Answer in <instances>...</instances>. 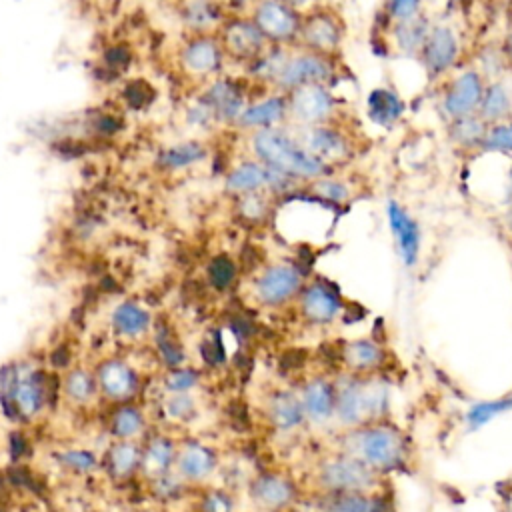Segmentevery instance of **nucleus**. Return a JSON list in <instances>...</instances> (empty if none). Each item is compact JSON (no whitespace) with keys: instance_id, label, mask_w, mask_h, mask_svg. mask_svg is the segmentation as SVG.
I'll use <instances>...</instances> for the list:
<instances>
[{"instance_id":"nucleus-1","label":"nucleus","mask_w":512,"mask_h":512,"mask_svg":"<svg viewBox=\"0 0 512 512\" xmlns=\"http://www.w3.org/2000/svg\"><path fill=\"white\" fill-rule=\"evenodd\" d=\"M250 148L256 160L292 180H316L330 172L326 164L302 146L296 132L286 126L250 132Z\"/></svg>"},{"instance_id":"nucleus-2","label":"nucleus","mask_w":512,"mask_h":512,"mask_svg":"<svg viewBox=\"0 0 512 512\" xmlns=\"http://www.w3.org/2000/svg\"><path fill=\"white\" fill-rule=\"evenodd\" d=\"M0 400L6 412L30 420L38 416L46 406V380L32 364H8L0 372Z\"/></svg>"},{"instance_id":"nucleus-3","label":"nucleus","mask_w":512,"mask_h":512,"mask_svg":"<svg viewBox=\"0 0 512 512\" xmlns=\"http://www.w3.org/2000/svg\"><path fill=\"white\" fill-rule=\"evenodd\" d=\"M350 456L372 470L398 468L406 458V444L398 430L390 426H366L346 440Z\"/></svg>"},{"instance_id":"nucleus-4","label":"nucleus","mask_w":512,"mask_h":512,"mask_svg":"<svg viewBox=\"0 0 512 512\" xmlns=\"http://www.w3.org/2000/svg\"><path fill=\"white\" fill-rule=\"evenodd\" d=\"M386 406V390L374 380H346L334 388V410L346 424L378 416Z\"/></svg>"},{"instance_id":"nucleus-5","label":"nucleus","mask_w":512,"mask_h":512,"mask_svg":"<svg viewBox=\"0 0 512 512\" xmlns=\"http://www.w3.org/2000/svg\"><path fill=\"white\" fill-rule=\"evenodd\" d=\"M302 14L284 0H258L252 6L250 20L272 46L296 44Z\"/></svg>"},{"instance_id":"nucleus-6","label":"nucleus","mask_w":512,"mask_h":512,"mask_svg":"<svg viewBox=\"0 0 512 512\" xmlns=\"http://www.w3.org/2000/svg\"><path fill=\"white\" fill-rule=\"evenodd\" d=\"M342 40H344V28L330 10L322 6H314L302 12L300 30L296 38L298 46L332 58L340 50Z\"/></svg>"},{"instance_id":"nucleus-7","label":"nucleus","mask_w":512,"mask_h":512,"mask_svg":"<svg viewBox=\"0 0 512 512\" xmlns=\"http://www.w3.org/2000/svg\"><path fill=\"white\" fill-rule=\"evenodd\" d=\"M288 120L296 126H312L334 120L336 98L332 96L328 84H304L286 94Z\"/></svg>"},{"instance_id":"nucleus-8","label":"nucleus","mask_w":512,"mask_h":512,"mask_svg":"<svg viewBox=\"0 0 512 512\" xmlns=\"http://www.w3.org/2000/svg\"><path fill=\"white\" fill-rule=\"evenodd\" d=\"M296 136L300 138L302 146L328 168H332V164L336 162L348 160L352 154V144L348 136L344 134V130L336 128L334 122L298 126Z\"/></svg>"},{"instance_id":"nucleus-9","label":"nucleus","mask_w":512,"mask_h":512,"mask_svg":"<svg viewBox=\"0 0 512 512\" xmlns=\"http://www.w3.org/2000/svg\"><path fill=\"white\" fill-rule=\"evenodd\" d=\"M296 180L268 168L260 160H246L234 166L226 176V190L234 194L248 192H286Z\"/></svg>"},{"instance_id":"nucleus-10","label":"nucleus","mask_w":512,"mask_h":512,"mask_svg":"<svg viewBox=\"0 0 512 512\" xmlns=\"http://www.w3.org/2000/svg\"><path fill=\"white\" fill-rule=\"evenodd\" d=\"M96 384H98V394L106 398L108 402L122 404V402H132L138 396L140 390V376L122 358H106L102 360L96 370Z\"/></svg>"},{"instance_id":"nucleus-11","label":"nucleus","mask_w":512,"mask_h":512,"mask_svg":"<svg viewBox=\"0 0 512 512\" xmlns=\"http://www.w3.org/2000/svg\"><path fill=\"white\" fill-rule=\"evenodd\" d=\"M486 80L476 68L458 72L446 86L442 96V110L448 120L478 112Z\"/></svg>"},{"instance_id":"nucleus-12","label":"nucleus","mask_w":512,"mask_h":512,"mask_svg":"<svg viewBox=\"0 0 512 512\" xmlns=\"http://www.w3.org/2000/svg\"><path fill=\"white\" fill-rule=\"evenodd\" d=\"M458 54H460V42L454 28L446 24H434L426 34V40L420 48L418 58L422 60L428 76L438 78L456 64Z\"/></svg>"},{"instance_id":"nucleus-13","label":"nucleus","mask_w":512,"mask_h":512,"mask_svg":"<svg viewBox=\"0 0 512 512\" xmlns=\"http://www.w3.org/2000/svg\"><path fill=\"white\" fill-rule=\"evenodd\" d=\"M222 50L236 60L254 64L272 46L250 18H234L222 30Z\"/></svg>"},{"instance_id":"nucleus-14","label":"nucleus","mask_w":512,"mask_h":512,"mask_svg":"<svg viewBox=\"0 0 512 512\" xmlns=\"http://www.w3.org/2000/svg\"><path fill=\"white\" fill-rule=\"evenodd\" d=\"M320 480L326 488L336 492H360L374 480L372 468L354 456H342L330 460L320 470Z\"/></svg>"},{"instance_id":"nucleus-15","label":"nucleus","mask_w":512,"mask_h":512,"mask_svg":"<svg viewBox=\"0 0 512 512\" xmlns=\"http://www.w3.org/2000/svg\"><path fill=\"white\" fill-rule=\"evenodd\" d=\"M288 120V102L286 94L276 92L270 96H262L258 100H252L244 106L240 112L236 126L242 130H262V128H274V126H284Z\"/></svg>"},{"instance_id":"nucleus-16","label":"nucleus","mask_w":512,"mask_h":512,"mask_svg":"<svg viewBox=\"0 0 512 512\" xmlns=\"http://www.w3.org/2000/svg\"><path fill=\"white\" fill-rule=\"evenodd\" d=\"M302 286L300 272L286 264L266 268L256 280V294L268 306H278L290 300Z\"/></svg>"},{"instance_id":"nucleus-17","label":"nucleus","mask_w":512,"mask_h":512,"mask_svg":"<svg viewBox=\"0 0 512 512\" xmlns=\"http://www.w3.org/2000/svg\"><path fill=\"white\" fill-rule=\"evenodd\" d=\"M386 216L398 244V254L402 256L404 264L412 268L420 254V228L396 200H388Z\"/></svg>"},{"instance_id":"nucleus-18","label":"nucleus","mask_w":512,"mask_h":512,"mask_svg":"<svg viewBox=\"0 0 512 512\" xmlns=\"http://www.w3.org/2000/svg\"><path fill=\"white\" fill-rule=\"evenodd\" d=\"M176 474L184 482H200L212 474L216 468V454L202 442H184L176 450Z\"/></svg>"},{"instance_id":"nucleus-19","label":"nucleus","mask_w":512,"mask_h":512,"mask_svg":"<svg viewBox=\"0 0 512 512\" xmlns=\"http://www.w3.org/2000/svg\"><path fill=\"white\" fill-rule=\"evenodd\" d=\"M300 310L306 320L314 324H328L340 310V298L334 286L328 282H314L302 292Z\"/></svg>"},{"instance_id":"nucleus-20","label":"nucleus","mask_w":512,"mask_h":512,"mask_svg":"<svg viewBox=\"0 0 512 512\" xmlns=\"http://www.w3.org/2000/svg\"><path fill=\"white\" fill-rule=\"evenodd\" d=\"M204 100L210 104V108L214 110L216 114V120H222V122H230V124H236L240 112L244 110V106L250 102L244 98L242 90L238 88L236 82L232 80H226V78H220V80H214L206 94H204Z\"/></svg>"},{"instance_id":"nucleus-21","label":"nucleus","mask_w":512,"mask_h":512,"mask_svg":"<svg viewBox=\"0 0 512 512\" xmlns=\"http://www.w3.org/2000/svg\"><path fill=\"white\" fill-rule=\"evenodd\" d=\"M222 46L218 40L198 36L182 50V66L194 76L214 74L222 64Z\"/></svg>"},{"instance_id":"nucleus-22","label":"nucleus","mask_w":512,"mask_h":512,"mask_svg":"<svg viewBox=\"0 0 512 512\" xmlns=\"http://www.w3.org/2000/svg\"><path fill=\"white\" fill-rule=\"evenodd\" d=\"M110 324L120 338L138 340L150 330L152 316L140 302L122 300L110 312Z\"/></svg>"},{"instance_id":"nucleus-23","label":"nucleus","mask_w":512,"mask_h":512,"mask_svg":"<svg viewBox=\"0 0 512 512\" xmlns=\"http://www.w3.org/2000/svg\"><path fill=\"white\" fill-rule=\"evenodd\" d=\"M176 444L168 436H152L142 444V460L140 474L148 480H156L168 474L176 462Z\"/></svg>"},{"instance_id":"nucleus-24","label":"nucleus","mask_w":512,"mask_h":512,"mask_svg":"<svg viewBox=\"0 0 512 512\" xmlns=\"http://www.w3.org/2000/svg\"><path fill=\"white\" fill-rule=\"evenodd\" d=\"M488 126L502 122L512 116V92L508 84L498 78V80H488L482 92V100L476 112Z\"/></svg>"},{"instance_id":"nucleus-25","label":"nucleus","mask_w":512,"mask_h":512,"mask_svg":"<svg viewBox=\"0 0 512 512\" xmlns=\"http://www.w3.org/2000/svg\"><path fill=\"white\" fill-rule=\"evenodd\" d=\"M142 444L138 440H114L106 452V466L112 478L126 480L138 474Z\"/></svg>"},{"instance_id":"nucleus-26","label":"nucleus","mask_w":512,"mask_h":512,"mask_svg":"<svg viewBox=\"0 0 512 512\" xmlns=\"http://www.w3.org/2000/svg\"><path fill=\"white\" fill-rule=\"evenodd\" d=\"M108 430L116 440H140L146 430V416L136 404L122 402L110 412Z\"/></svg>"},{"instance_id":"nucleus-27","label":"nucleus","mask_w":512,"mask_h":512,"mask_svg":"<svg viewBox=\"0 0 512 512\" xmlns=\"http://www.w3.org/2000/svg\"><path fill=\"white\" fill-rule=\"evenodd\" d=\"M432 24H428V20L418 12L414 16L402 18V20H394V44L402 54L408 56H418L420 48L426 40V34L430 30Z\"/></svg>"},{"instance_id":"nucleus-28","label":"nucleus","mask_w":512,"mask_h":512,"mask_svg":"<svg viewBox=\"0 0 512 512\" xmlns=\"http://www.w3.org/2000/svg\"><path fill=\"white\" fill-rule=\"evenodd\" d=\"M488 124L474 112V114H466L460 118H452L448 120V138L454 146L464 148V150H482V142L486 136Z\"/></svg>"},{"instance_id":"nucleus-29","label":"nucleus","mask_w":512,"mask_h":512,"mask_svg":"<svg viewBox=\"0 0 512 512\" xmlns=\"http://www.w3.org/2000/svg\"><path fill=\"white\" fill-rule=\"evenodd\" d=\"M62 394L74 406H86L98 396V384L94 370L86 366H74L62 380Z\"/></svg>"},{"instance_id":"nucleus-30","label":"nucleus","mask_w":512,"mask_h":512,"mask_svg":"<svg viewBox=\"0 0 512 512\" xmlns=\"http://www.w3.org/2000/svg\"><path fill=\"white\" fill-rule=\"evenodd\" d=\"M252 496L256 498L258 504H262L266 508H280L292 500L294 488L282 476L262 474L252 484Z\"/></svg>"},{"instance_id":"nucleus-31","label":"nucleus","mask_w":512,"mask_h":512,"mask_svg":"<svg viewBox=\"0 0 512 512\" xmlns=\"http://www.w3.org/2000/svg\"><path fill=\"white\" fill-rule=\"evenodd\" d=\"M302 408L314 420H324L334 410V386L322 378L310 380L302 390Z\"/></svg>"},{"instance_id":"nucleus-32","label":"nucleus","mask_w":512,"mask_h":512,"mask_svg":"<svg viewBox=\"0 0 512 512\" xmlns=\"http://www.w3.org/2000/svg\"><path fill=\"white\" fill-rule=\"evenodd\" d=\"M368 114L374 124L390 126L402 114V102L390 88H376L368 96Z\"/></svg>"},{"instance_id":"nucleus-33","label":"nucleus","mask_w":512,"mask_h":512,"mask_svg":"<svg viewBox=\"0 0 512 512\" xmlns=\"http://www.w3.org/2000/svg\"><path fill=\"white\" fill-rule=\"evenodd\" d=\"M382 360H384V352L380 344L372 340H356L342 348V362H346L354 370L376 368Z\"/></svg>"},{"instance_id":"nucleus-34","label":"nucleus","mask_w":512,"mask_h":512,"mask_svg":"<svg viewBox=\"0 0 512 512\" xmlns=\"http://www.w3.org/2000/svg\"><path fill=\"white\" fill-rule=\"evenodd\" d=\"M270 418H272L274 426H278L282 430H290V428L298 426L304 418L302 402L296 396H292L290 392H278L270 402Z\"/></svg>"},{"instance_id":"nucleus-35","label":"nucleus","mask_w":512,"mask_h":512,"mask_svg":"<svg viewBox=\"0 0 512 512\" xmlns=\"http://www.w3.org/2000/svg\"><path fill=\"white\" fill-rule=\"evenodd\" d=\"M206 156V148L200 142H180L160 154V166L168 170L188 168Z\"/></svg>"},{"instance_id":"nucleus-36","label":"nucleus","mask_w":512,"mask_h":512,"mask_svg":"<svg viewBox=\"0 0 512 512\" xmlns=\"http://www.w3.org/2000/svg\"><path fill=\"white\" fill-rule=\"evenodd\" d=\"M56 460L64 470L80 476L92 474L98 468V456L88 448H64L56 454Z\"/></svg>"},{"instance_id":"nucleus-37","label":"nucleus","mask_w":512,"mask_h":512,"mask_svg":"<svg viewBox=\"0 0 512 512\" xmlns=\"http://www.w3.org/2000/svg\"><path fill=\"white\" fill-rule=\"evenodd\" d=\"M154 340H156V350H158V356L162 358V362L168 366V368H176V366H182L186 354H184V348L182 344L178 342V338L174 336V332L164 326V324H158L156 330H154Z\"/></svg>"},{"instance_id":"nucleus-38","label":"nucleus","mask_w":512,"mask_h":512,"mask_svg":"<svg viewBox=\"0 0 512 512\" xmlns=\"http://www.w3.org/2000/svg\"><path fill=\"white\" fill-rule=\"evenodd\" d=\"M482 150L492 154L512 156V116L488 126L482 142Z\"/></svg>"},{"instance_id":"nucleus-39","label":"nucleus","mask_w":512,"mask_h":512,"mask_svg":"<svg viewBox=\"0 0 512 512\" xmlns=\"http://www.w3.org/2000/svg\"><path fill=\"white\" fill-rule=\"evenodd\" d=\"M162 410L172 422H186L196 412V402L190 392H168Z\"/></svg>"},{"instance_id":"nucleus-40","label":"nucleus","mask_w":512,"mask_h":512,"mask_svg":"<svg viewBox=\"0 0 512 512\" xmlns=\"http://www.w3.org/2000/svg\"><path fill=\"white\" fill-rule=\"evenodd\" d=\"M236 276V264L230 256L226 254H218L210 260L208 264V282L216 288V290H226L232 286Z\"/></svg>"},{"instance_id":"nucleus-41","label":"nucleus","mask_w":512,"mask_h":512,"mask_svg":"<svg viewBox=\"0 0 512 512\" xmlns=\"http://www.w3.org/2000/svg\"><path fill=\"white\" fill-rule=\"evenodd\" d=\"M184 18L192 28L206 30V28L214 26V22L218 20V14H216L212 0H188Z\"/></svg>"},{"instance_id":"nucleus-42","label":"nucleus","mask_w":512,"mask_h":512,"mask_svg":"<svg viewBox=\"0 0 512 512\" xmlns=\"http://www.w3.org/2000/svg\"><path fill=\"white\" fill-rule=\"evenodd\" d=\"M512 408V398H506V400H492V402H480V404H474L468 414H466V420L472 428H480L482 424H486L488 420H492L494 416L506 412Z\"/></svg>"},{"instance_id":"nucleus-43","label":"nucleus","mask_w":512,"mask_h":512,"mask_svg":"<svg viewBox=\"0 0 512 512\" xmlns=\"http://www.w3.org/2000/svg\"><path fill=\"white\" fill-rule=\"evenodd\" d=\"M310 190L320 198V200H328V202H344L348 198V188L344 182L330 178L328 174L310 180Z\"/></svg>"},{"instance_id":"nucleus-44","label":"nucleus","mask_w":512,"mask_h":512,"mask_svg":"<svg viewBox=\"0 0 512 512\" xmlns=\"http://www.w3.org/2000/svg\"><path fill=\"white\" fill-rule=\"evenodd\" d=\"M198 372L192 368L176 366L164 378L166 392H190L198 384Z\"/></svg>"},{"instance_id":"nucleus-45","label":"nucleus","mask_w":512,"mask_h":512,"mask_svg":"<svg viewBox=\"0 0 512 512\" xmlns=\"http://www.w3.org/2000/svg\"><path fill=\"white\" fill-rule=\"evenodd\" d=\"M326 512H372V502L360 492H340Z\"/></svg>"},{"instance_id":"nucleus-46","label":"nucleus","mask_w":512,"mask_h":512,"mask_svg":"<svg viewBox=\"0 0 512 512\" xmlns=\"http://www.w3.org/2000/svg\"><path fill=\"white\" fill-rule=\"evenodd\" d=\"M238 210L246 220H262L266 216V198L264 192H248L240 194Z\"/></svg>"},{"instance_id":"nucleus-47","label":"nucleus","mask_w":512,"mask_h":512,"mask_svg":"<svg viewBox=\"0 0 512 512\" xmlns=\"http://www.w3.org/2000/svg\"><path fill=\"white\" fill-rule=\"evenodd\" d=\"M200 352H202V358L206 360V364H210V366L222 364V362L226 360V350H224L220 332L210 334V336L200 344Z\"/></svg>"},{"instance_id":"nucleus-48","label":"nucleus","mask_w":512,"mask_h":512,"mask_svg":"<svg viewBox=\"0 0 512 512\" xmlns=\"http://www.w3.org/2000/svg\"><path fill=\"white\" fill-rule=\"evenodd\" d=\"M186 120H188L190 126L206 128V126H210V124L216 120V114H214V110L210 108V104H208L204 98H200L198 102H194V104L188 108Z\"/></svg>"},{"instance_id":"nucleus-49","label":"nucleus","mask_w":512,"mask_h":512,"mask_svg":"<svg viewBox=\"0 0 512 512\" xmlns=\"http://www.w3.org/2000/svg\"><path fill=\"white\" fill-rule=\"evenodd\" d=\"M200 508L202 512H232V500L224 492L212 490L202 498Z\"/></svg>"},{"instance_id":"nucleus-50","label":"nucleus","mask_w":512,"mask_h":512,"mask_svg":"<svg viewBox=\"0 0 512 512\" xmlns=\"http://www.w3.org/2000/svg\"><path fill=\"white\" fill-rule=\"evenodd\" d=\"M420 12V0H388V14L392 20H402Z\"/></svg>"},{"instance_id":"nucleus-51","label":"nucleus","mask_w":512,"mask_h":512,"mask_svg":"<svg viewBox=\"0 0 512 512\" xmlns=\"http://www.w3.org/2000/svg\"><path fill=\"white\" fill-rule=\"evenodd\" d=\"M304 362H306V354H304V350H300V348H292V350L284 352L282 358H280V366H282L284 370H296V368H300Z\"/></svg>"},{"instance_id":"nucleus-52","label":"nucleus","mask_w":512,"mask_h":512,"mask_svg":"<svg viewBox=\"0 0 512 512\" xmlns=\"http://www.w3.org/2000/svg\"><path fill=\"white\" fill-rule=\"evenodd\" d=\"M288 6H292L294 10H298L300 14L302 12H306V10H310V8H314V6H318V0H284Z\"/></svg>"},{"instance_id":"nucleus-53","label":"nucleus","mask_w":512,"mask_h":512,"mask_svg":"<svg viewBox=\"0 0 512 512\" xmlns=\"http://www.w3.org/2000/svg\"><path fill=\"white\" fill-rule=\"evenodd\" d=\"M502 54H504V60H506V66L512 68V32L504 38V44H502Z\"/></svg>"},{"instance_id":"nucleus-54","label":"nucleus","mask_w":512,"mask_h":512,"mask_svg":"<svg viewBox=\"0 0 512 512\" xmlns=\"http://www.w3.org/2000/svg\"><path fill=\"white\" fill-rule=\"evenodd\" d=\"M228 2L234 4V6H250V8H252L258 0H228Z\"/></svg>"},{"instance_id":"nucleus-55","label":"nucleus","mask_w":512,"mask_h":512,"mask_svg":"<svg viewBox=\"0 0 512 512\" xmlns=\"http://www.w3.org/2000/svg\"><path fill=\"white\" fill-rule=\"evenodd\" d=\"M506 222H508V226H510V230H512V206H510V210H508V216H506Z\"/></svg>"}]
</instances>
